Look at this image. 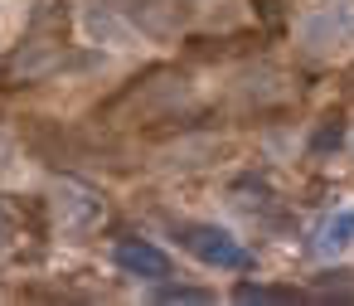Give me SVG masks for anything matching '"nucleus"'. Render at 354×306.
Instances as JSON below:
<instances>
[{"label": "nucleus", "instance_id": "3", "mask_svg": "<svg viewBox=\"0 0 354 306\" xmlns=\"http://www.w3.org/2000/svg\"><path fill=\"white\" fill-rule=\"evenodd\" d=\"M97 214H102V204H97L88 190H78V185H64V195H59V219H64L68 228H88Z\"/></svg>", "mask_w": 354, "mask_h": 306}, {"label": "nucleus", "instance_id": "4", "mask_svg": "<svg viewBox=\"0 0 354 306\" xmlns=\"http://www.w3.org/2000/svg\"><path fill=\"white\" fill-rule=\"evenodd\" d=\"M88 35L93 39H107V44H131V25L112 6H93L88 10Z\"/></svg>", "mask_w": 354, "mask_h": 306}, {"label": "nucleus", "instance_id": "8", "mask_svg": "<svg viewBox=\"0 0 354 306\" xmlns=\"http://www.w3.org/2000/svg\"><path fill=\"white\" fill-rule=\"evenodd\" d=\"M252 10H257L267 25H281V0H252Z\"/></svg>", "mask_w": 354, "mask_h": 306}, {"label": "nucleus", "instance_id": "9", "mask_svg": "<svg viewBox=\"0 0 354 306\" xmlns=\"http://www.w3.org/2000/svg\"><path fill=\"white\" fill-rule=\"evenodd\" d=\"M10 238H15V228H10V219H6V209H0V253L10 248Z\"/></svg>", "mask_w": 354, "mask_h": 306}, {"label": "nucleus", "instance_id": "5", "mask_svg": "<svg viewBox=\"0 0 354 306\" xmlns=\"http://www.w3.org/2000/svg\"><path fill=\"white\" fill-rule=\"evenodd\" d=\"M339 146H344V112H325L315 136H310V156H330Z\"/></svg>", "mask_w": 354, "mask_h": 306}, {"label": "nucleus", "instance_id": "6", "mask_svg": "<svg viewBox=\"0 0 354 306\" xmlns=\"http://www.w3.org/2000/svg\"><path fill=\"white\" fill-rule=\"evenodd\" d=\"M233 296H238V301H291L296 291H286V287H257V282H238V287H233Z\"/></svg>", "mask_w": 354, "mask_h": 306}, {"label": "nucleus", "instance_id": "2", "mask_svg": "<svg viewBox=\"0 0 354 306\" xmlns=\"http://www.w3.org/2000/svg\"><path fill=\"white\" fill-rule=\"evenodd\" d=\"M112 262H117L122 272H131V277H151V282L170 277V258H165L156 243H146V238H122V243L112 248Z\"/></svg>", "mask_w": 354, "mask_h": 306}, {"label": "nucleus", "instance_id": "1", "mask_svg": "<svg viewBox=\"0 0 354 306\" xmlns=\"http://www.w3.org/2000/svg\"><path fill=\"white\" fill-rule=\"evenodd\" d=\"M180 243L199 258V262H209V267H248V253L223 233V228H214V224H180Z\"/></svg>", "mask_w": 354, "mask_h": 306}, {"label": "nucleus", "instance_id": "7", "mask_svg": "<svg viewBox=\"0 0 354 306\" xmlns=\"http://www.w3.org/2000/svg\"><path fill=\"white\" fill-rule=\"evenodd\" d=\"M160 301H214L204 287H160Z\"/></svg>", "mask_w": 354, "mask_h": 306}]
</instances>
